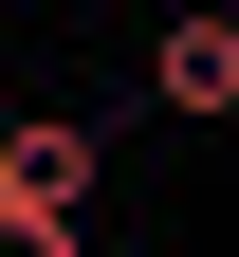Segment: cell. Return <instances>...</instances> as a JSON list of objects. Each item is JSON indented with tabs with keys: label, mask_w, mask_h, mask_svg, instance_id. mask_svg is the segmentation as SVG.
I'll use <instances>...</instances> for the list:
<instances>
[{
	"label": "cell",
	"mask_w": 239,
	"mask_h": 257,
	"mask_svg": "<svg viewBox=\"0 0 239 257\" xmlns=\"http://www.w3.org/2000/svg\"><path fill=\"white\" fill-rule=\"evenodd\" d=\"M147 92H166L184 128L239 110V0H184V19H166V37H147Z\"/></svg>",
	"instance_id": "cell-1"
},
{
	"label": "cell",
	"mask_w": 239,
	"mask_h": 257,
	"mask_svg": "<svg viewBox=\"0 0 239 257\" xmlns=\"http://www.w3.org/2000/svg\"><path fill=\"white\" fill-rule=\"evenodd\" d=\"M92 166H111V147H92L74 110H37V128H0V202H55V220H74V202H92Z\"/></svg>",
	"instance_id": "cell-2"
},
{
	"label": "cell",
	"mask_w": 239,
	"mask_h": 257,
	"mask_svg": "<svg viewBox=\"0 0 239 257\" xmlns=\"http://www.w3.org/2000/svg\"><path fill=\"white\" fill-rule=\"evenodd\" d=\"M0 257H74V220L55 202H0Z\"/></svg>",
	"instance_id": "cell-3"
}]
</instances>
